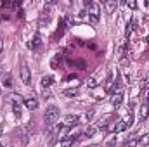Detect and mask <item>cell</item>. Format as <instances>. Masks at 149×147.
Here are the masks:
<instances>
[{
	"mask_svg": "<svg viewBox=\"0 0 149 147\" xmlns=\"http://www.w3.org/2000/svg\"><path fill=\"white\" fill-rule=\"evenodd\" d=\"M57 118H59V107L57 106H49L47 111H45V114H43L45 123L47 125H54L57 121Z\"/></svg>",
	"mask_w": 149,
	"mask_h": 147,
	"instance_id": "obj_1",
	"label": "cell"
},
{
	"mask_svg": "<svg viewBox=\"0 0 149 147\" xmlns=\"http://www.w3.org/2000/svg\"><path fill=\"white\" fill-rule=\"evenodd\" d=\"M87 7H88L90 21H92V23H97V21H99V16H101V5H99L97 2H87Z\"/></svg>",
	"mask_w": 149,
	"mask_h": 147,
	"instance_id": "obj_2",
	"label": "cell"
},
{
	"mask_svg": "<svg viewBox=\"0 0 149 147\" xmlns=\"http://www.w3.org/2000/svg\"><path fill=\"white\" fill-rule=\"evenodd\" d=\"M128 128V125H127V121L125 119H120L118 123H114L113 126H109L108 130L109 132H113V133H120V132H123V130H127Z\"/></svg>",
	"mask_w": 149,
	"mask_h": 147,
	"instance_id": "obj_3",
	"label": "cell"
},
{
	"mask_svg": "<svg viewBox=\"0 0 149 147\" xmlns=\"http://www.w3.org/2000/svg\"><path fill=\"white\" fill-rule=\"evenodd\" d=\"M21 80L24 85H31V73H30V68L26 64H23V68H21Z\"/></svg>",
	"mask_w": 149,
	"mask_h": 147,
	"instance_id": "obj_4",
	"label": "cell"
},
{
	"mask_svg": "<svg viewBox=\"0 0 149 147\" xmlns=\"http://www.w3.org/2000/svg\"><path fill=\"white\" fill-rule=\"evenodd\" d=\"M24 106L28 107V111H35L38 107V99L35 95H30V97H24Z\"/></svg>",
	"mask_w": 149,
	"mask_h": 147,
	"instance_id": "obj_5",
	"label": "cell"
},
{
	"mask_svg": "<svg viewBox=\"0 0 149 147\" xmlns=\"http://www.w3.org/2000/svg\"><path fill=\"white\" fill-rule=\"evenodd\" d=\"M121 102H123V92H116L114 95H111V104H113V106H116V107H118Z\"/></svg>",
	"mask_w": 149,
	"mask_h": 147,
	"instance_id": "obj_6",
	"label": "cell"
},
{
	"mask_svg": "<svg viewBox=\"0 0 149 147\" xmlns=\"http://www.w3.org/2000/svg\"><path fill=\"white\" fill-rule=\"evenodd\" d=\"M78 119H80V118H78L76 114H68V116H66V119H64V125L71 128L73 125H76V123H78Z\"/></svg>",
	"mask_w": 149,
	"mask_h": 147,
	"instance_id": "obj_7",
	"label": "cell"
},
{
	"mask_svg": "<svg viewBox=\"0 0 149 147\" xmlns=\"http://www.w3.org/2000/svg\"><path fill=\"white\" fill-rule=\"evenodd\" d=\"M52 83H54V76L47 74V76H43V78H42V87H43V90H47Z\"/></svg>",
	"mask_w": 149,
	"mask_h": 147,
	"instance_id": "obj_8",
	"label": "cell"
},
{
	"mask_svg": "<svg viewBox=\"0 0 149 147\" xmlns=\"http://www.w3.org/2000/svg\"><path fill=\"white\" fill-rule=\"evenodd\" d=\"M30 47H31V49H33V50H38V49H40V47H42V38H40V35H35V37H33V40H31V43H30Z\"/></svg>",
	"mask_w": 149,
	"mask_h": 147,
	"instance_id": "obj_9",
	"label": "cell"
},
{
	"mask_svg": "<svg viewBox=\"0 0 149 147\" xmlns=\"http://www.w3.org/2000/svg\"><path fill=\"white\" fill-rule=\"evenodd\" d=\"M68 132H70V126H66V125H64V126H63V128L57 132V139L63 142L64 139H68Z\"/></svg>",
	"mask_w": 149,
	"mask_h": 147,
	"instance_id": "obj_10",
	"label": "cell"
},
{
	"mask_svg": "<svg viewBox=\"0 0 149 147\" xmlns=\"http://www.w3.org/2000/svg\"><path fill=\"white\" fill-rule=\"evenodd\" d=\"M74 142H76V139H73V137H68V139H64V140L61 142V147H73Z\"/></svg>",
	"mask_w": 149,
	"mask_h": 147,
	"instance_id": "obj_11",
	"label": "cell"
},
{
	"mask_svg": "<svg viewBox=\"0 0 149 147\" xmlns=\"http://www.w3.org/2000/svg\"><path fill=\"white\" fill-rule=\"evenodd\" d=\"M63 95L64 97H74V95H78V88H68L63 92Z\"/></svg>",
	"mask_w": 149,
	"mask_h": 147,
	"instance_id": "obj_12",
	"label": "cell"
},
{
	"mask_svg": "<svg viewBox=\"0 0 149 147\" xmlns=\"http://www.w3.org/2000/svg\"><path fill=\"white\" fill-rule=\"evenodd\" d=\"M139 144H141V140H139V139H130V140H127V142H125V146H123V147H137Z\"/></svg>",
	"mask_w": 149,
	"mask_h": 147,
	"instance_id": "obj_13",
	"label": "cell"
},
{
	"mask_svg": "<svg viewBox=\"0 0 149 147\" xmlns=\"http://www.w3.org/2000/svg\"><path fill=\"white\" fill-rule=\"evenodd\" d=\"M114 9H116V2H114V0H111V2H106V10H108V14H111Z\"/></svg>",
	"mask_w": 149,
	"mask_h": 147,
	"instance_id": "obj_14",
	"label": "cell"
},
{
	"mask_svg": "<svg viewBox=\"0 0 149 147\" xmlns=\"http://www.w3.org/2000/svg\"><path fill=\"white\" fill-rule=\"evenodd\" d=\"M134 26H135V23H134V21H130V23H128V26H127V31H125V37H127V38L132 35V31H134Z\"/></svg>",
	"mask_w": 149,
	"mask_h": 147,
	"instance_id": "obj_15",
	"label": "cell"
},
{
	"mask_svg": "<svg viewBox=\"0 0 149 147\" xmlns=\"http://www.w3.org/2000/svg\"><path fill=\"white\" fill-rule=\"evenodd\" d=\"M3 85H5V87H12V78H10V74H7V78H3Z\"/></svg>",
	"mask_w": 149,
	"mask_h": 147,
	"instance_id": "obj_16",
	"label": "cell"
},
{
	"mask_svg": "<svg viewBox=\"0 0 149 147\" xmlns=\"http://www.w3.org/2000/svg\"><path fill=\"white\" fill-rule=\"evenodd\" d=\"M87 85H88L90 88H94V87H97V83H95V78H90V80L87 81Z\"/></svg>",
	"mask_w": 149,
	"mask_h": 147,
	"instance_id": "obj_17",
	"label": "cell"
},
{
	"mask_svg": "<svg viewBox=\"0 0 149 147\" xmlns=\"http://www.w3.org/2000/svg\"><path fill=\"white\" fill-rule=\"evenodd\" d=\"M141 144H142V146H148V144H149V135H146V137L141 140Z\"/></svg>",
	"mask_w": 149,
	"mask_h": 147,
	"instance_id": "obj_18",
	"label": "cell"
},
{
	"mask_svg": "<svg viewBox=\"0 0 149 147\" xmlns=\"http://www.w3.org/2000/svg\"><path fill=\"white\" fill-rule=\"evenodd\" d=\"M127 5H128L130 9H135V7H137V3H135L134 0H130V2H127Z\"/></svg>",
	"mask_w": 149,
	"mask_h": 147,
	"instance_id": "obj_19",
	"label": "cell"
},
{
	"mask_svg": "<svg viewBox=\"0 0 149 147\" xmlns=\"http://www.w3.org/2000/svg\"><path fill=\"white\" fill-rule=\"evenodd\" d=\"M43 97H50V92L49 90H43Z\"/></svg>",
	"mask_w": 149,
	"mask_h": 147,
	"instance_id": "obj_20",
	"label": "cell"
},
{
	"mask_svg": "<svg viewBox=\"0 0 149 147\" xmlns=\"http://www.w3.org/2000/svg\"><path fill=\"white\" fill-rule=\"evenodd\" d=\"M144 81H146V83L149 85V71H148V74H146V80H144Z\"/></svg>",
	"mask_w": 149,
	"mask_h": 147,
	"instance_id": "obj_21",
	"label": "cell"
},
{
	"mask_svg": "<svg viewBox=\"0 0 149 147\" xmlns=\"http://www.w3.org/2000/svg\"><path fill=\"white\" fill-rule=\"evenodd\" d=\"M2 49H3V43H2V40H0V54H2Z\"/></svg>",
	"mask_w": 149,
	"mask_h": 147,
	"instance_id": "obj_22",
	"label": "cell"
},
{
	"mask_svg": "<svg viewBox=\"0 0 149 147\" xmlns=\"http://www.w3.org/2000/svg\"><path fill=\"white\" fill-rule=\"evenodd\" d=\"M90 147H101V146H90Z\"/></svg>",
	"mask_w": 149,
	"mask_h": 147,
	"instance_id": "obj_23",
	"label": "cell"
},
{
	"mask_svg": "<svg viewBox=\"0 0 149 147\" xmlns=\"http://www.w3.org/2000/svg\"><path fill=\"white\" fill-rule=\"evenodd\" d=\"M0 147H3V146H2V144H0Z\"/></svg>",
	"mask_w": 149,
	"mask_h": 147,
	"instance_id": "obj_24",
	"label": "cell"
},
{
	"mask_svg": "<svg viewBox=\"0 0 149 147\" xmlns=\"http://www.w3.org/2000/svg\"><path fill=\"white\" fill-rule=\"evenodd\" d=\"M148 42H149V37H148Z\"/></svg>",
	"mask_w": 149,
	"mask_h": 147,
	"instance_id": "obj_25",
	"label": "cell"
},
{
	"mask_svg": "<svg viewBox=\"0 0 149 147\" xmlns=\"http://www.w3.org/2000/svg\"><path fill=\"white\" fill-rule=\"evenodd\" d=\"M148 5H149V2H148Z\"/></svg>",
	"mask_w": 149,
	"mask_h": 147,
	"instance_id": "obj_26",
	"label": "cell"
}]
</instances>
